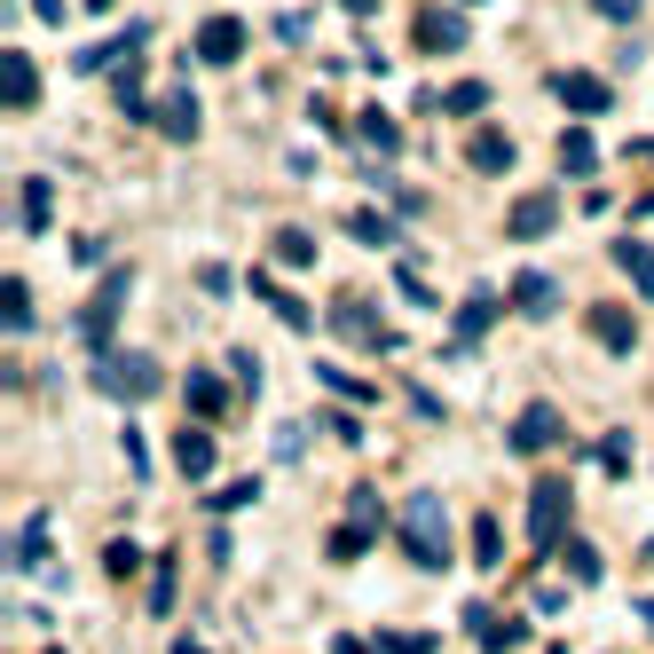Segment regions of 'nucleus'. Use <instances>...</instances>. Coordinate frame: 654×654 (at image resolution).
Returning a JSON list of instances; mask_svg holds the SVG:
<instances>
[{
  "label": "nucleus",
  "mask_w": 654,
  "mask_h": 654,
  "mask_svg": "<svg viewBox=\"0 0 654 654\" xmlns=\"http://www.w3.org/2000/svg\"><path fill=\"white\" fill-rule=\"evenodd\" d=\"M355 135H363V142H370V150H387V158H395V150H403V127H395V119H387V111H363V119H355Z\"/></svg>",
  "instance_id": "nucleus-23"
},
{
  "label": "nucleus",
  "mask_w": 654,
  "mask_h": 654,
  "mask_svg": "<svg viewBox=\"0 0 654 654\" xmlns=\"http://www.w3.org/2000/svg\"><path fill=\"white\" fill-rule=\"evenodd\" d=\"M276 260H285V268H308V260H316V237H308V229H276Z\"/></svg>",
  "instance_id": "nucleus-25"
},
{
  "label": "nucleus",
  "mask_w": 654,
  "mask_h": 654,
  "mask_svg": "<svg viewBox=\"0 0 654 654\" xmlns=\"http://www.w3.org/2000/svg\"><path fill=\"white\" fill-rule=\"evenodd\" d=\"M442 111H449V119H482V111H489V87H482V79H457L449 96H442Z\"/></svg>",
  "instance_id": "nucleus-22"
},
{
  "label": "nucleus",
  "mask_w": 654,
  "mask_h": 654,
  "mask_svg": "<svg viewBox=\"0 0 654 654\" xmlns=\"http://www.w3.org/2000/svg\"><path fill=\"white\" fill-rule=\"evenodd\" d=\"M370 528H379V521H363V513H355V521H347V528L331 536V559H355V552L370 544Z\"/></svg>",
  "instance_id": "nucleus-31"
},
{
  "label": "nucleus",
  "mask_w": 654,
  "mask_h": 654,
  "mask_svg": "<svg viewBox=\"0 0 654 654\" xmlns=\"http://www.w3.org/2000/svg\"><path fill=\"white\" fill-rule=\"evenodd\" d=\"M403 552L418 559V568H449V513H442V497H410L403 505Z\"/></svg>",
  "instance_id": "nucleus-1"
},
{
  "label": "nucleus",
  "mask_w": 654,
  "mask_h": 654,
  "mask_svg": "<svg viewBox=\"0 0 654 654\" xmlns=\"http://www.w3.org/2000/svg\"><path fill=\"white\" fill-rule=\"evenodd\" d=\"M87 9H96V17H103V9H111V0H87Z\"/></svg>",
  "instance_id": "nucleus-44"
},
{
  "label": "nucleus",
  "mask_w": 654,
  "mask_h": 654,
  "mask_svg": "<svg viewBox=\"0 0 654 654\" xmlns=\"http://www.w3.org/2000/svg\"><path fill=\"white\" fill-rule=\"evenodd\" d=\"M568 576H576V584H600V552H592V544H568Z\"/></svg>",
  "instance_id": "nucleus-34"
},
{
  "label": "nucleus",
  "mask_w": 654,
  "mask_h": 654,
  "mask_svg": "<svg viewBox=\"0 0 654 654\" xmlns=\"http://www.w3.org/2000/svg\"><path fill=\"white\" fill-rule=\"evenodd\" d=\"M181 395H190L198 418H221V410H229V387L214 379V370H190V379H181Z\"/></svg>",
  "instance_id": "nucleus-20"
},
{
  "label": "nucleus",
  "mask_w": 654,
  "mask_h": 654,
  "mask_svg": "<svg viewBox=\"0 0 654 654\" xmlns=\"http://www.w3.org/2000/svg\"><path fill=\"white\" fill-rule=\"evenodd\" d=\"M552 654H559V646H552Z\"/></svg>",
  "instance_id": "nucleus-46"
},
{
  "label": "nucleus",
  "mask_w": 654,
  "mask_h": 654,
  "mask_svg": "<svg viewBox=\"0 0 654 654\" xmlns=\"http://www.w3.org/2000/svg\"><path fill=\"white\" fill-rule=\"evenodd\" d=\"M615 268L631 276V285H638V300H654V245H638V237H623L615 245Z\"/></svg>",
  "instance_id": "nucleus-17"
},
{
  "label": "nucleus",
  "mask_w": 654,
  "mask_h": 654,
  "mask_svg": "<svg viewBox=\"0 0 654 654\" xmlns=\"http://www.w3.org/2000/svg\"><path fill=\"white\" fill-rule=\"evenodd\" d=\"M96 387L103 395H119V403H142V395H158V363L150 355H96Z\"/></svg>",
  "instance_id": "nucleus-4"
},
{
  "label": "nucleus",
  "mask_w": 654,
  "mask_h": 654,
  "mask_svg": "<svg viewBox=\"0 0 654 654\" xmlns=\"http://www.w3.org/2000/svg\"><path fill=\"white\" fill-rule=\"evenodd\" d=\"M331 331H339V339H355V347H379V355H387V347H403L379 316L363 308V300H339V308H331Z\"/></svg>",
  "instance_id": "nucleus-6"
},
{
  "label": "nucleus",
  "mask_w": 654,
  "mask_h": 654,
  "mask_svg": "<svg viewBox=\"0 0 654 654\" xmlns=\"http://www.w3.org/2000/svg\"><path fill=\"white\" fill-rule=\"evenodd\" d=\"M513 308H521V316H552V308H559V285H552L544 268H528V276H513Z\"/></svg>",
  "instance_id": "nucleus-13"
},
{
  "label": "nucleus",
  "mask_w": 654,
  "mask_h": 654,
  "mask_svg": "<svg viewBox=\"0 0 654 654\" xmlns=\"http://www.w3.org/2000/svg\"><path fill=\"white\" fill-rule=\"evenodd\" d=\"M229 370H237L245 387H260V355H252V347H237V355H229Z\"/></svg>",
  "instance_id": "nucleus-38"
},
{
  "label": "nucleus",
  "mask_w": 654,
  "mask_h": 654,
  "mask_svg": "<svg viewBox=\"0 0 654 654\" xmlns=\"http://www.w3.org/2000/svg\"><path fill=\"white\" fill-rule=\"evenodd\" d=\"M158 127H166L174 142H198V96H190V87H174V96L158 103Z\"/></svg>",
  "instance_id": "nucleus-14"
},
{
  "label": "nucleus",
  "mask_w": 654,
  "mask_h": 654,
  "mask_svg": "<svg viewBox=\"0 0 654 654\" xmlns=\"http://www.w3.org/2000/svg\"><path fill=\"white\" fill-rule=\"evenodd\" d=\"M252 497H260V482H229V489L214 497V513H237V505H252Z\"/></svg>",
  "instance_id": "nucleus-37"
},
{
  "label": "nucleus",
  "mask_w": 654,
  "mask_h": 654,
  "mask_svg": "<svg viewBox=\"0 0 654 654\" xmlns=\"http://www.w3.org/2000/svg\"><path fill=\"white\" fill-rule=\"evenodd\" d=\"M559 166H568V174H592V166H600L592 135H559Z\"/></svg>",
  "instance_id": "nucleus-28"
},
{
  "label": "nucleus",
  "mask_w": 654,
  "mask_h": 654,
  "mask_svg": "<svg viewBox=\"0 0 654 654\" xmlns=\"http://www.w3.org/2000/svg\"><path fill=\"white\" fill-rule=\"evenodd\" d=\"M418 48H426V56H457V48H465V17H457V9H426V17H418Z\"/></svg>",
  "instance_id": "nucleus-9"
},
{
  "label": "nucleus",
  "mask_w": 654,
  "mask_h": 654,
  "mask_svg": "<svg viewBox=\"0 0 654 654\" xmlns=\"http://www.w3.org/2000/svg\"><path fill=\"white\" fill-rule=\"evenodd\" d=\"M0 96H9V111H32L40 103V63L32 56H9V63H0Z\"/></svg>",
  "instance_id": "nucleus-11"
},
{
  "label": "nucleus",
  "mask_w": 654,
  "mask_h": 654,
  "mask_svg": "<svg viewBox=\"0 0 654 654\" xmlns=\"http://www.w3.org/2000/svg\"><path fill=\"white\" fill-rule=\"evenodd\" d=\"M552 442H559V410H552V403H528V410L513 418V449L536 457V449H552Z\"/></svg>",
  "instance_id": "nucleus-8"
},
{
  "label": "nucleus",
  "mask_w": 654,
  "mask_h": 654,
  "mask_svg": "<svg viewBox=\"0 0 654 654\" xmlns=\"http://www.w3.org/2000/svg\"><path fill=\"white\" fill-rule=\"evenodd\" d=\"M638 9L646 0H592V17H607V24H638Z\"/></svg>",
  "instance_id": "nucleus-35"
},
{
  "label": "nucleus",
  "mask_w": 654,
  "mask_h": 654,
  "mask_svg": "<svg viewBox=\"0 0 654 654\" xmlns=\"http://www.w3.org/2000/svg\"><path fill=\"white\" fill-rule=\"evenodd\" d=\"M127 293H135V268H111L103 285H96V300L79 308V339H87V355H103V347H111V324H119Z\"/></svg>",
  "instance_id": "nucleus-3"
},
{
  "label": "nucleus",
  "mask_w": 654,
  "mask_h": 654,
  "mask_svg": "<svg viewBox=\"0 0 654 654\" xmlns=\"http://www.w3.org/2000/svg\"><path fill=\"white\" fill-rule=\"evenodd\" d=\"M40 559H48V521L32 513V521H24V536H17V568H40Z\"/></svg>",
  "instance_id": "nucleus-26"
},
{
  "label": "nucleus",
  "mask_w": 654,
  "mask_h": 654,
  "mask_svg": "<svg viewBox=\"0 0 654 654\" xmlns=\"http://www.w3.org/2000/svg\"><path fill=\"white\" fill-rule=\"evenodd\" d=\"M119 449H127V465H135V474H150V442H142L135 426H127V442H119Z\"/></svg>",
  "instance_id": "nucleus-39"
},
{
  "label": "nucleus",
  "mask_w": 654,
  "mask_h": 654,
  "mask_svg": "<svg viewBox=\"0 0 654 654\" xmlns=\"http://www.w3.org/2000/svg\"><path fill=\"white\" fill-rule=\"evenodd\" d=\"M638 214H654V190H646V198H638Z\"/></svg>",
  "instance_id": "nucleus-43"
},
{
  "label": "nucleus",
  "mask_w": 654,
  "mask_h": 654,
  "mask_svg": "<svg viewBox=\"0 0 654 654\" xmlns=\"http://www.w3.org/2000/svg\"><path fill=\"white\" fill-rule=\"evenodd\" d=\"M17 221H24V229H32V237H40V229H48V221H56V190H48V181H40V174H32V181H24V190H17Z\"/></svg>",
  "instance_id": "nucleus-16"
},
{
  "label": "nucleus",
  "mask_w": 654,
  "mask_h": 654,
  "mask_svg": "<svg viewBox=\"0 0 654 654\" xmlns=\"http://www.w3.org/2000/svg\"><path fill=\"white\" fill-rule=\"evenodd\" d=\"M339 9H347V17L363 24V17H379V0H339Z\"/></svg>",
  "instance_id": "nucleus-41"
},
{
  "label": "nucleus",
  "mask_w": 654,
  "mask_h": 654,
  "mask_svg": "<svg viewBox=\"0 0 654 654\" xmlns=\"http://www.w3.org/2000/svg\"><path fill=\"white\" fill-rule=\"evenodd\" d=\"M379 654H434V631H387Z\"/></svg>",
  "instance_id": "nucleus-33"
},
{
  "label": "nucleus",
  "mask_w": 654,
  "mask_h": 654,
  "mask_svg": "<svg viewBox=\"0 0 654 654\" xmlns=\"http://www.w3.org/2000/svg\"><path fill=\"white\" fill-rule=\"evenodd\" d=\"M252 293H260V300H268V308H276V316H285V324H293V331H308V324H316V316H308V300H293V293H285V285H276V276H252Z\"/></svg>",
  "instance_id": "nucleus-21"
},
{
  "label": "nucleus",
  "mask_w": 654,
  "mask_h": 654,
  "mask_svg": "<svg viewBox=\"0 0 654 654\" xmlns=\"http://www.w3.org/2000/svg\"><path fill=\"white\" fill-rule=\"evenodd\" d=\"M174 654H206V646H198V638H181V646H174Z\"/></svg>",
  "instance_id": "nucleus-42"
},
{
  "label": "nucleus",
  "mask_w": 654,
  "mask_h": 654,
  "mask_svg": "<svg viewBox=\"0 0 654 654\" xmlns=\"http://www.w3.org/2000/svg\"><path fill=\"white\" fill-rule=\"evenodd\" d=\"M528 544L536 552L568 544V482H559V474H536V489H528Z\"/></svg>",
  "instance_id": "nucleus-2"
},
{
  "label": "nucleus",
  "mask_w": 654,
  "mask_h": 654,
  "mask_svg": "<svg viewBox=\"0 0 654 654\" xmlns=\"http://www.w3.org/2000/svg\"><path fill=\"white\" fill-rule=\"evenodd\" d=\"M0 316H9V331H32V293L9 276V293H0Z\"/></svg>",
  "instance_id": "nucleus-29"
},
{
  "label": "nucleus",
  "mask_w": 654,
  "mask_h": 654,
  "mask_svg": "<svg viewBox=\"0 0 654 654\" xmlns=\"http://www.w3.org/2000/svg\"><path fill=\"white\" fill-rule=\"evenodd\" d=\"M150 615H174V552L150 568Z\"/></svg>",
  "instance_id": "nucleus-30"
},
{
  "label": "nucleus",
  "mask_w": 654,
  "mask_h": 654,
  "mask_svg": "<svg viewBox=\"0 0 654 654\" xmlns=\"http://www.w3.org/2000/svg\"><path fill=\"white\" fill-rule=\"evenodd\" d=\"M245 48H252L245 17H206V24H198V40H190V63H206V71H229Z\"/></svg>",
  "instance_id": "nucleus-5"
},
{
  "label": "nucleus",
  "mask_w": 654,
  "mask_h": 654,
  "mask_svg": "<svg viewBox=\"0 0 654 654\" xmlns=\"http://www.w3.org/2000/svg\"><path fill=\"white\" fill-rule=\"evenodd\" d=\"M24 9H32L40 24H63V17H71V9H63V0H24Z\"/></svg>",
  "instance_id": "nucleus-40"
},
{
  "label": "nucleus",
  "mask_w": 654,
  "mask_h": 654,
  "mask_svg": "<svg viewBox=\"0 0 654 654\" xmlns=\"http://www.w3.org/2000/svg\"><path fill=\"white\" fill-rule=\"evenodd\" d=\"M316 387H331V395H347V403H370L379 387H363L355 370H331V363H316Z\"/></svg>",
  "instance_id": "nucleus-24"
},
{
  "label": "nucleus",
  "mask_w": 654,
  "mask_h": 654,
  "mask_svg": "<svg viewBox=\"0 0 654 654\" xmlns=\"http://www.w3.org/2000/svg\"><path fill=\"white\" fill-rule=\"evenodd\" d=\"M592 339H600L607 355H631V347H638V324H631L623 308H592Z\"/></svg>",
  "instance_id": "nucleus-15"
},
{
  "label": "nucleus",
  "mask_w": 654,
  "mask_h": 654,
  "mask_svg": "<svg viewBox=\"0 0 654 654\" xmlns=\"http://www.w3.org/2000/svg\"><path fill=\"white\" fill-rule=\"evenodd\" d=\"M505 229H513L521 245H536V237H552V229H559V198H521V206L505 214Z\"/></svg>",
  "instance_id": "nucleus-10"
},
{
  "label": "nucleus",
  "mask_w": 654,
  "mask_h": 654,
  "mask_svg": "<svg viewBox=\"0 0 654 654\" xmlns=\"http://www.w3.org/2000/svg\"><path fill=\"white\" fill-rule=\"evenodd\" d=\"M638 615H646V623H654V600H646V607H638Z\"/></svg>",
  "instance_id": "nucleus-45"
},
{
  "label": "nucleus",
  "mask_w": 654,
  "mask_h": 654,
  "mask_svg": "<svg viewBox=\"0 0 654 654\" xmlns=\"http://www.w3.org/2000/svg\"><path fill=\"white\" fill-rule=\"evenodd\" d=\"M465 158H474V174H505V166H513V135H497V127H482L474 142H465Z\"/></svg>",
  "instance_id": "nucleus-18"
},
{
  "label": "nucleus",
  "mask_w": 654,
  "mask_h": 654,
  "mask_svg": "<svg viewBox=\"0 0 654 654\" xmlns=\"http://www.w3.org/2000/svg\"><path fill=\"white\" fill-rule=\"evenodd\" d=\"M489 324H497V300H489V293H474V300L457 308V331H449V347H474Z\"/></svg>",
  "instance_id": "nucleus-19"
},
{
  "label": "nucleus",
  "mask_w": 654,
  "mask_h": 654,
  "mask_svg": "<svg viewBox=\"0 0 654 654\" xmlns=\"http://www.w3.org/2000/svg\"><path fill=\"white\" fill-rule=\"evenodd\" d=\"M552 96L568 103V111H584V119H600L615 96H607V79H592V71H552Z\"/></svg>",
  "instance_id": "nucleus-7"
},
{
  "label": "nucleus",
  "mask_w": 654,
  "mask_h": 654,
  "mask_svg": "<svg viewBox=\"0 0 654 654\" xmlns=\"http://www.w3.org/2000/svg\"><path fill=\"white\" fill-rule=\"evenodd\" d=\"M474 559H482V568H497V559H505V528H497L489 513L474 521Z\"/></svg>",
  "instance_id": "nucleus-27"
},
{
  "label": "nucleus",
  "mask_w": 654,
  "mask_h": 654,
  "mask_svg": "<svg viewBox=\"0 0 654 654\" xmlns=\"http://www.w3.org/2000/svg\"><path fill=\"white\" fill-rule=\"evenodd\" d=\"M347 229H355V245H395V221H379V214H347Z\"/></svg>",
  "instance_id": "nucleus-32"
},
{
  "label": "nucleus",
  "mask_w": 654,
  "mask_h": 654,
  "mask_svg": "<svg viewBox=\"0 0 654 654\" xmlns=\"http://www.w3.org/2000/svg\"><path fill=\"white\" fill-rule=\"evenodd\" d=\"M600 465H607V474H623V465H631V434H607V442H600Z\"/></svg>",
  "instance_id": "nucleus-36"
},
{
  "label": "nucleus",
  "mask_w": 654,
  "mask_h": 654,
  "mask_svg": "<svg viewBox=\"0 0 654 654\" xmlns=\"http://www.w3.org/2000/svg\"><path fill=\"white\" fill-rule=\"evenodd\" d=\"M174 465H181L190 482H206V474H214V434H206V426H181V434H174Z\"/></svg>",
  "instance_id": "nucleus-12"
}]
</instances>
